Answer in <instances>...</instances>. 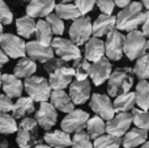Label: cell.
I'll list each match as a JSON object with an SVG mask.
<instances>
[{
  "label": "cell",
  "instance_id": "cell-1",
  "mask_svg": "<svg viewBox=\"0 0 149 148\" xmlns=\"http://www.w3.org/2000/svg\"><path fill=\"white\" fill-rule=\"evenodd\" d=\"M145 10L141 3L131 1L120 9V12L115 16L116 22L115 29L120 31H130L137 29L144 21Z\"/></svg>",
  "mask_w": 149,
  "mask_h": 148
},
{
  "label": "cell",
  "instance_id": "cell-2",
  "mask_svg": "<svg viewBox=\"0 0 149 148\" xmlns=\"http://www.w3.org/2000/svg\"><path fill=\"white\" fill-rule=\"evenodd\" d=\"M16 133H17L16 143L21 148L36 147V144L43 142V139L39 135V126L36 118H30L29 115L21 118V122L17 125Z\"/></svg>",
  "mask_w": 149,
  "mask_h": 148
},
{
  "label": "cell",
  "instance_id": "cell-3",
  "mask_svg": "<svg viewBox=\"0 0 149 148\" xmlns=\"http://www.w3.org/2000/svg\"><path fill=\"white\" fill-rule=\"evenodd\" d=\"M134 85V72L130 67H122L111 71L107 79V94L115 97L116 94L131 91Z\"/></svg>",
  "mask_w": 149,
  "mask_h": 148
},
{
  "label": "cell",
  "instance_id": "cell-4",
  "mask_svg": "<svg viewBox=\"0 0 149 148\" xmlns=\"http://www.w3.org/2000/svg\"><path fill=\"white\" fill-rule=\"evenodd\" d=\"M24 89L26 91L29 97L37 102L42 101H49L50 94H51V87L47 79L42 77V76H29L24 81Z\"/></svg>",
  "mask_w": 149,
  "mask_h": 148
},
{
  "label": "cell",
  "instance_id": "cell-5",
  "mask_svg": "<svg viewBox=\"0 0 149 148\" xmlns=\"http://www.w3.org/2000/svg\"><path fill=\"white\" fill-rule=\"evenodd\" d=\"M145 52H147V37L137 29L130 30L128 34L124 36L123 54H126L130 60H135Z\"/></svg>",
  "mask_w": 149,
  "mask_h": 148
},
{
  "label": "cell",
  "instance_id": "cell-6",
  "mask_svg": "<svg viewBox=\"0 0 149 148\" xmlns=\"http://www.w3.org/2000/svg\"><path fill=\"white\" fill-rule=\"evenodd\" d=\"M74 77V71L68 62H62L58 67L49 72V83L51 89H65Z\"/></svg>",
  "mask_w": 149,
  "mask_h": 148
},
{
  "label": "cell",
  "instance_id": "cell-7",
  "mask_svg": "<svg viewBox=\"0 0 149 148\" xmlns=\"http://www.w3.org/2000/svg\"><path fill=\"white\" fill-rule=\"evenodd\" d=\"M51 47L54 50V54H56L60 59L65 60V62H71V60L77 59L81 57V50L79 49L74 42H72L68 38H63L62 36H56L52 38Z\"/></svg>",
  "mask_w": 149,
  "mask_h": 148
},
{
  "label": "cell",
  "instance_id": "cell-8",
  "mask_svg": "<svg viewBox=\"0 0 149 148\" xmlns=\"http://www.w3.org/2000/svg\"><path fill=\"white\" fill-rule=\"evenodd\" d=\"M92 37V20L86 15H81L74 18L70 28V39L77 45L82 46Z\"/></svg>",
  "mask_w": 149,
  "mask_h": 148
},
{
  "label": "cell",
  "instance_id": "cell-9",
  "mask_svg": "<svg viewBox=\"0 0 149 148\" xmlns=\"http://www.w3.org/2000/svg\"><path fill=\"white\" fill-rule=\"evenodd\" d=\"M25 45L26 42L22 39V37L16 36L12 33H3L0 37V47L7 54L8 58L18 59L21 57H25Z\"/></svg>",
  "mask_w": 149,
  "mask_h": 148
},
{
  "label": "cell",
  "instance_id": "cell-10",
  "mask_svg": "<svg viewBox=\"0 0 149 148\" xmlns=\"http://www.w3.org/2000/svg\"><path fill=\"white\" fill-rule=\"evenodd\" d=\"M123 46H124V36L120 30L113 29L106 34L105 41V55L107 59L118 62L123 57Z\"/></svg>",
  "mask_w": 149,
  "mask_h": 148
},
{
  "label": "cell",
  "instance_id": "cell-11",
  "mask_svg": "<svg viewBox=\"0 0 149 148\" xmlns=\"http://www.w3.org/2000/svg\"><path fill=\"white\" fill-rule=\"evenodd\" d=\"M89 105H90V109L93 110V113L100 115V117L105 121H109L115 114V110H114V106H113V101L110 100L109 94H102V93L90 94Z\"/></svg>",
  "mask_w": 149,
  "mask_h": 148
},
{
  "label": "cell",
  "instance_id": "cell-12",
  "mask_svg": "<svg viewBox=\"0 0 149 148\" xmlns=\"http://www.w3.org/2000/svg\"><path fill=\"white\" fill-rule=\"evenodd\" d=\"M89 119V113H86L82 109H72L67 113L64 118L62 119L60 127L68 134H73L79 130H82L86 126V121Z\"/></svg>",
  "mask_w": 149,
  "mask_h": 148
},
{
  "label": "cell",
  "instance_id": "cell-13",
  "mask_svg": "<svg viewBox=\"0 0 149 148\" xmlns=\"http://www.w3.org/2000/svg\"><path fill=\"white\" fill-rule=\"evenodd\" d=\"M132 117L128 112H119L106 122V133L115 136H123L131 128Z\"/></svg>",
  "mask_w": 149,
  "mask_h": 148
},
{
  "label": "cell",
  "instance_id": "cell-14",
  "mask_svg": "<svg viewBox=\"0 0 149 148\" xmlns=\"http://www.w3.org/2000/svg\"><path fill=\"white\" fill-rule=\"evenodd\" d=\"M34 118H36L39 127L43 128L45 131H49L58 122V110L55 109V106L51 102L42 101Z\"/></svg>",
  "mask_w": 149,
  "mask_h": 148
},
{
  "label": "cell",
  "instance_id": "cell-15",
  "mask_svg": "<svg viewBox=\"0 0 149 148\" xmlns=\"http://www.w3.org/2000/svg\"><path fill=\"white\" fill-rule=\"evenodd\" d=\"M111 71H113V66L110 63V59H107L106 57H102L101 59L93 62V64H90V80L93 81V84L95 87H100L105 81H107Z\"/></svg>",
  "mask_w": 149,
  "mask_h": 148
},
{
  "label": "cell",
  "instance_id": "cell-16",
  "mask_svg": "<svg viewBox=\"0 0 149 148\" xmlns=\"http://www.w3.org/2000/svg\"><path fill=\"white\" fill-rule=\"evenodd\" d=\"M70 94L71 100L74 105H84L85 102L89 101L90 94H92V87L90 83L85 80H76L71 81L70 84Z\"/></svg>",
  "mask_w": 149,
  "mask_h": 148
},
{
  "label": "cell",
  "instance_id": "cell-17",
  "mask_svg": "<svg viewBox=\"0 0 149 148\" xmlns=\"http://www.w3.org/2000/svg\"><path fill=\"white\" fill-rule=\"evenodd\" d=\"M25 51L29 58L37 62L45 63L46 60L51 59L54 57V50L51 45H43L39 41H30L25 45Z\"/></svg>",
  "mask_w": 149,
  "mask_h": 148
},
{
  "label": "cell",
  "instance_id": "cell-18",
  "mask_svg": "<svg viewBox=\"0 0 149 148\" xmlns=\"http://www.w3.org/2000/svg\"><path fill=\"white\" fill-rule=\"evenodd\" d=\"M56 0H30L26 5V15L34 18L46 17L49 13L54 12Z\"/></svg>",
  "mask_w": 149,
  "mask_h": 148
},
{
  "label": "cell",
  "instance_id": "cell-19",
  "mask_svg": "<svg viewBox=\"0 0 149 148\" xmlns=\"http://www.w3.org/2000/svg\"><path fill=\"white\" fill-rule=\"evenodd\" d=\"M1 88L10 98H17L24 92V83L13 73H1Z\"/></svg>",
  "mask_w": 149,
  "mask_h": 148
},
{
  "label": "cell",
  "instance_id": "cell-20",
  "mask_svg": "<svg viewBox=\"0 0 149 148\" xmlns=\"http://www.w3.org/2000/svg\"><path fill=\"white\" fill-rule=\"evenodd\" d=\"M115 22L116 17L111 15H106V13H101L94 22H92V34L95 37H103L111 31L113 29H115Z\"/></svg>",
  "mask_w": 149,
  "mask_h": 148
},
{
  "label": "cell",
  "instance_id": "cell-21",
  "mask_svg": "<svg viewBox=\"0 0 149 148\" xmlns=\"http://www.w3.org/2000/svg\"><path fill=\"white\" fill-rule=\"evenodd\" d=\"M84 45V58L86 60L95 62V60L101 59L102 57H105V42L102 39H100V37H90Z\"/></svg>",
  "mask_w": 149,
  "mask_h": 148
},
{
  "label": "cell",
  "instance_id": "cell-22",
  "mask_svg": "<svg viewBox=\"0 0 149 148\" xmlns=\"http://www.w3.org/2000/svg\"><path fill=\"white\" fill-rule=\"evenodd\" d=\"M49 100L55 106V109L62 113H68L72 109H74V104L71 100L70 94L64 89H52Z\"/></svg>",
  "mask_w": 149,
  "mask_h": 148
},
{
  "label": "cell",
  "instance_id": "cell-23",
  "mask_svg": "<svg viewBox=\"0 0 149 148\" xmlns=\"http://www.w3.org/2000/svg\"><path fill=\"white\" fill-rule=\"evenodd\" d=\"M12 115L15 119H21L24 117L33 114L36 112V105H34V100L31 97H17V101L13 102L12 106Z\"/></svg>",
  "mask_w": 149,
  "mask_h": 148
},
{
  "label": "cell",
  "instance_id": "cell-24",
  "mask_svg": "<svg viewBox=\"0 0 149 148\" xmlns=\"http://www.w3.org/2000/svg\"><path fill=\"white\" fill-rule=\"evenodd\" d=\"M42 139L46 144H49V147L64 148L71 146V136L64 130H49L45 133Z\"/></svg>",
  "mask_w": 149,
  "mask_h": 148
},
{
  "label": "cell",
  "instance_id": "cell-25",
  "mask_svg": "<svg viewBox=\"0 0 149 148\" xmlns=\"http://www.w3.org/2000/svg\"><path fill=\"white\" fill-rule=\"evenodd\" d=\"M148 139V131L143 128L135 127L130 128L123 136H122V146L126 148L139 147Z\"/></svg>",
  "mask_w": 149,
  "mask_h": 148
},
{
  "label": "cell",
  "instance_id": "cell-26",
  "mask_svg": "<svg viewBox=\"0 0 149 148\" xmlns=\"http://www.w3.org/2000/svg\"><path fill=\"white\" fill-rule=\"evenodd\" d=\"M17 64L13 68V75H16L20 79H26L29 76L34 75L37 72V64L36 60H33L31 58H26V57H21L18 58Z\"/></svg>",
  "mask_w": 149,
  "mask_h": 148
},
{
  "label": "cell",
  "instance_id": "cell-27",
  "mask_svg": "<svg viewBox=\"0 0 149 148\" xmlns=\"http://www.w3.org/2000/svg\"><path fill=\"white\" fill-rule=\"evenodd\" d=\"M136 105L135 101V92H123L115 96V101L113 102V106L115 113L119 112H131Z\"/></svg>",
  "mask_w": 149,
  "mask_h": 148
},
{
  "label": "cell",
  "instance_id": "cell-28",
  "mask_svg": "<svg viewBox=\"0 0 149 148\" xmlns=\"http://www.w3.org/2000/svg\"><path fill=\"white\" fill-rule=\"evenodd\" d=\"M36 20L34 17L29 15L21 16L16 20V29L20 37L22 38H30L31 36H34V30H36Z\"/></svg>",
  "mask_w": 149,
  "mask_h": 148
},
{
  "label": "cell",
  "instance_id": "cell-29",
  "mask_svg": "<svg viewBox=\"0 0 149 148\" xmlns=\"http://www.w3.org/2000/svg\"><path fill=\"white\" fill-rule=\"evenodd\" d=\"M135 101L140 109L149 110V81L145 79H141L137 83L135 91Z\"/></svg>",
  "mask_w": 149,
  "mask_h": 148
},
{
  "label": "cell",
  "instance_id": "cell-30",
  "mask_svg": "<svg viewBox=\"0 0 149 148\" xmlns=\"http://www.w3.org/2000/svg\"><path fill=\"white\" fill-rule=\"evenodd\" d=\"M85 128H86V133L89 134V136L93 140V139H95L97 136L106 133V122L100 115L95 114L94 117H89V119L86 121Z\"/></svg>",
  "mask_w": 149,
  "mask_h": 148
},
{
  "label": "cell",
  "instance_id": "cell-31",
  "mask_svg": "<svg viewBox=\"0 0 149 148\" xmlns=\"http://www.w3.org/2000/svg\"><path fill=\"white\" fill-rule=\"evenodd\" d=\"M54 10L62 20H72L73 21L74 18L81 16L79 8L74 4H72V3H59V4H55Z\"/></svg>",
  "mask_w": 149,
  "mask_h": 148
},
{
  "label": "cell",
  "instance_id": "cell-32",
  "mask_svg": "<svg viewBox=\"0 0 149 148\" xmlns=\"http://www.w3.org/2000/svg\"><path fill=\"white\" fill-rule=\"evenodd\" d=\"M36 39L43 45H51L52 41V31L50 25L46 22V20H39L36 24V30H34Z\"/></svg>",
  "mask_w": 149,
  "mask_h": 148
},
{
  "label": "cell",
  "instance_id": "cell-33",
  "mask_svg": "<svg viewBox=\"0 0 149 148\" xmlns=\"http://www.w3.org/2000/svg\"><path fill=\"white\" fill-rule=\"evenodd\" d=\"M122 146V138L111 134H102L93 139V147L95 148H118Z\"/></svg>",
  "mask_w": 149,
  "mask_h": 148
},
{
  "label": "cell",
  "instance_id": "cell-34",
  "mask_svg": "<svg viewBox=\"0 0 149 148\" xmlns=\"http://www.w3.org/2000/svg\"><path fill=\"white\" fill-rule=\"evenodd\" d=\"M135 60H136V63H135V67L132 68L134 75L139 80H141V79L149 80V54L145 52Z\"/></svg>",
  "mask_w": 149,
  "mask_h": 148
},
{
  "label": "cell",
  "instance_id": "cell-35",
  "mask_svg": "<svg viewBox=\"0 0 149 148\" xmlns=\"http://www.w3.org/2000/svg\"><path fill=\"white\" fill-rule=\"evenodd\" d=\"M73 71H74V77L76 80H85L89 77V71H90V62L86 60L85 58L80 57L73 60Z\"/></svg>",
  "mask_w": 149,
  "mask_h": 148
},
{
  "label": "cell",
  "instance_id": "cell-36",
  "mask_svg": "<svg viewBox=\"0 0 149 148\" xmlns=\"http://www.w3.org/2000/svg\"><path fill=\"white\" fill-rule=\"evenodd\" d=\"M131 117H132V123L136 127L143 128V130L149 131V112L140 108H134L131 110Z\"/></svg>",
  "mask_w": 149,
  "mask_h": 148
},
{
  "label": "cell",
  "instance_id": "cell-37",
  "mask_svg": "<svg viewBox=\"0 0 149 148\" xmlns=\"http://www.w3.org/2000/svg\"><path fill=\"white\" fill-rule=\"evenodd\" d=\"M16 131H17V122L13 115L0 112V134L9 135V134H15Z\"/></svg>",
  "mask_w": 149,
  "mask_h": 148
},
{
  "label": "cell",
  "instance_id": "cell-38",
  "mask_svg": "<svg viewBox=\"0 0 149 148\" xmlns=\"http://www.w3.org/2000/svg\"><path fill=\"white\" fill-rule=\"evenodd\" d=\"M71 147L74 148H92L93 147V140L89 136L86 131L79 130L74 133L73 138H71Z\"/></svg>",
  "mask_w": 149,
  "mask_h": 148
},
{
  "label": "cell",
  "instance_id": "cell-39",
  "mask_svg": "<svg viewBox=\"0 0 149 148\" xmlns=\"http://www.w3.org/2000/svg\"><path fill=\"white\" fill-rule=\"evenodd\" d=\"M46 22L51 28L52 34H55V36H63V33H64V22H63V20L56 13H52V12L49 13L46 16Z\"/></svg>",
  "mask_w": 149,
  "mask_h": 148
},
{
  "label": "cell",
  "instance_id": "cell-40",
  "mask_svg": "<svg viewBox=\"0 0 149 148\" xmlns=\"http://www.w3.org/2000/svg\"><path fill=\"white\" fill-rule=\"evenodd\" d=\"M13 22V13L4 0H0V24L9 25Z\"/></svg>",
  "mask_w": 149,
  "mask_h": 148
},
{
  "label": "cell",
  "instance_id": "cell-41",
  "mask_svg": "<svg viewBox=\"0 0 149 148\" xmlns=\"http://www.w3.org/2000/svg\"><path fill=\"white\" fill-rule=\"evenodd\" d=\"M74 5L79 8L81 15H88L94 9L95 0H74Z\"/></svg>",
  "mask_w": 149,
  "mask_h": 148
},
{
  "label": "cell",
  "instance_id": "cell-42",
  "mask_svg": "<svg viewBox=\"0 0 149 148\" xmlns=\"http://www.w3.org/2000/svg\"><path fill=\"white\" fill-rule=\"evenodd\" d=\"M95 4L98 5L100 10L106 15H111L115 8V3L114 0H95Z\"/></svg>",
  "mask_w": 149,
  "mask_h": 148
},
{
  "label": "cell",
  "instance_id": "cell-43",
  "mask_svg": "<svg viewBox=\"0 0 149 148\" xmlns=\"http://www.w3.org/2000/svg\"><path fill=\"white\" fill-rule=\"evenodd\" d=\"M13 101L10 97H8L5 93H0V112L9 113L12 110Z\"/></svg>",
  "mask_w": 149,
  "mask_h": 148
},
{
  "label": "cell",
  "instance_id": "cell-44",
  "mask_svg": "<svg viewBox=\"0 0 149 148\" xmlns=\"http://www.w3.org/2000/svg\"><path fill=\"white\" fill-rule=\"evenodd\" d=\"M141 31L147 38H149V9H147L144 16V21L141 24Z\"/></svg>",
  "mask_w": 149,
  "mask_h": 148
},
{
  "label": "cell",
  "instance_id": "cell-45",
  "mask_svg": "<svg viewBox=\"0 0 149 148\" xmlns=\"http://www.w3.org/2000/svg\"><path fill=\"white\" fill-rule=\"evenodd\" d=\"M8 62H9V58H8L7 54H5V52L0 49V70H1V68L4 67Z\"/></svg>",
  "mask_w": 149,
  "mask_h": 148
},
{
  "label": "cell",
  "instance_id": "cell-46",
  "mask_svg": "<svg viewBox=\"0 0 149 148\" xmlns=\"http://www.w3.org/2000/svg\"><path fill=\"white\" fill-rule=\"evenodd\" d=\"M132 0H114V3H115V5L116 7H119V8H123V7H126L128 3H131Z\"/></svg>",
  "mask_w": 149,
  "mask_h": 148
},
{
  "label": "cell",
  "instance_id": "cell-47",
  "mask_svg": "<svg viewBox=\"0 0 149 148\" xmlns=\"http://www.w3.org/2000/svg\"><path fill=\"white\" fill-rule=\"evenodd\" d=\"M141 4L144 8H147V9H149V0H141Z\"/></svg>",
  "mask_w": 149,
  "mask_h": 148
},
{
  "label": "cell",
  "instance_id": "cell-48",
  "mask_svg": "<svg viewBox=\"0 0 149 148\" xmlns=\"http://www.w3.org/2000/svg\"><path fill=\"white\" fill-rule=\"evenodd\" d=\"M141 147H143V148H149V140H148V139L141 144Z\"/></svg>",
  "mask_w": 149,
  "mask_h": 148
},
{
  "label": "cell",
  "instance_id": "cell-49",
  "mask_svg": "<svg viewBox=\"0 0 149 148\" xmlns=\"http://www.w3.org/2000/svg\"><path fill=\"white\" fill-rule=\"evenodd\" d=\"M3 33H4V31H3V24H0V37H1Z\"/></svg>",
  "mask_w": 149,
  "mask_h": 148
},
{
  "label": "cell",
  "instance_id": "cell-50",
  "mask_svg": "<svg viewBox=\"0 0 149 148\" xmlns=\"http://www.w3.org/2000/svg\"><path fill=\"white\" fill-rule=\"evenodd\" d=\"M60 1H62V3H71L72 0H60Z\"/></svg>",
  "mask_w": 149,
  "mask_h": 148
},
{
  "label": "cell",
  "instance_id": "cell-51",
  "mask_svg": "<svg viewBox=\"0 0 149 148\" xmlns=\"http://www.w3.org/2000/svg\"><path fill=\"white\" fill-rule=\"evenodd\" d=\"M147 51H149V39H147Z\"/></svg>",
  "mask_w": 149,
  "mask_h": 148
},
{
  "label": "cell",
  "instance_id": "cell-52",
  "mask_svg": "<svg viewBox=\"0 0 149 148\" xmlns=\"http://www.w3.org/2000/svg\"><path fill=\"white\" fill-rule=\"evenodd\" d=\"M17 1H22V3H28V1H30V0H17Z\"/></svg>",
  "mask_w": 149,
  "mask_h": 148
},
{
  "label": "cell",
  "instance_id": "cell-53",
  "mask_svg": "<svg viewBox=\"0 0 149 148\" xmlns=\"http://www.w3.org/2000/svg\"><path fill=\"white\" fill-rule=\"evenodd\" d=\"M0 88H1V73H0Z\"/></svg>",
  "mask_w": 149,
  "mask_h": 148
}]
</instances>
